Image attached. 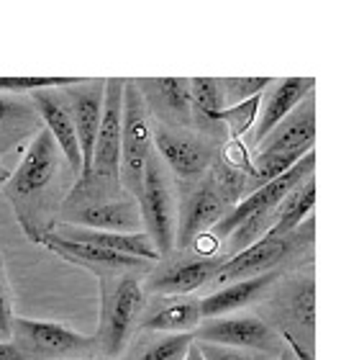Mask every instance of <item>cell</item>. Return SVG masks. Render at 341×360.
<instances>
[{"label":"cell","mask_w":341,"mask_h":360,"mask_svg":"<svg viewBox=\"0 0 341 360\" xmlns=\"http://www.w3.org/2000/svg\"><path fill=\"white\" fill-rule=\"evenodd\" d=\"M77 186V178L62 158L60 147L44 127L26 144L21 162L3 186V193L11 201L13 217L21 226L23 237L34 245H41L54 229L60 211Z\"/></svg>","instance_id":"cell-1"},{"label":"cell","mask_w":341,"mask_h":360,"mask_svg":"<svg viewBox=\"0 0 341 360\" xmlns=\"http://www.w3.org/2000/svg\"><path fill=\"white\" fill-rule=\"evenodd\" d=\"M144 276L136 273H111L98 276L100 291V314H98V332L93 335L98 355L116 360L126 353L134 335H139V324L147 311V293H144Z\"/></svg>","instance_id":"cell-2"},{"label":"cell","mask_w":341,"mask_h":360,"mask_svg":"<svg viewBox=\"0 0 341 360\" xmlns=\"http://www.w3.org/2000/svg\"><path fill=\"white\" fill-rule=\"evenodd\" d=\"M172 183L175 178L152 150L144 165V178H141L136 201H139L144 234L156 250L159 260L175 255V248H178V193Z\"/></svg>","instance_id":"cell-3"},{"label":"cell","mask_w":341,"mask_h":360,"mask_svg":"<svg viewBox=\"0 0 341 360\" xmlns=\"http://www.w3.org/2000/svg\"><path fill=\"white\" fill-rule=\"evenodd\" d=\"M11 342L26 360H95L98 347L90 335L72 330L67 324L13 316Z\"/></svg>","instance_id":"cell-4"},{"label":"cell","mask_w":341,"mask_h":360,"mask_svg":"<svg viewBox=\"0 0 341 360\" xmlns=\"http://www.w3.org/2000/svg\"><path fill=\"white\" fill-rule=\"evenodd\" d=\"M152 155V116L144 103L136 80H123V108H121V188L136 198L141 191L144 165Z\"/></svg>","instance_id":"cell-5"},{"label":"cell","mask_w":341,"mask_h":360,"mask_svg":"<svg viewBox=\"0 0 341 360\" xmlns=\"http://www.w3.org/2000/svg\"><path fill=\"white\" fill-rule=\"evenodd\" d=\"M152 150L162 165L170 170V175L180 183L198 180L210 170L215 160V152L210 142L201 131L182 127H170L156 121L152 127Z\"/></svg>","instance_id":"cell-6"},{"label":"cell","mask_w":341,"mask_h":360,"mask_svg":"<svg viewBox=\"0 0 341 360\" xmlns=\"http://www.w3.org/2000/svg\"><path fill=\"white\" fill-rule=\"evenodd\" d=\"M313 219H305L303 224L293 229L290 234H280V237H265V240L254 242L252 248L241 250L234 257H229L221 265L218 276H215V285H226L234 281H244V278L262 276V273H272L288 260L295 250L303 248V242L311 245L313 242Z\"/></svg>","instance_id":"cell-7"},{"label":"cell","mask_w":341,"mask_h":360,"mask_svg":"<svg viewBox=\"0 0 341 360\" xmlns=\"http://www.w3.org/2000/svg\"><path fill=\"white\" fill-rule=\"evenodd\" d=\"M60 224L98 229V232H141L139 201L126 191H119L105 198H77L67 195L60 211Z\"/></svg>","instance_id":"cell-8"},{"label":"cell","mask_w":341,"mask_h":360,"mask_svg":"<svg viewBox=\"0 0 341 360\" xmlns=\"http://www.w3.org/2000/svg\"><path fill=\"white\" fill-rule=\"evenodd\" d=\"M195 342H210V345L234 347L246 353H269L272 358L285 347L267 319L244 314V311L203 319L201 327L195 330Z\"/></svg>","instance_id":"cell-9"},{"label":"cell","mask_w":341,"mask_h":360,"mask_svg":"<svg viewBox=\"0 0 341 360\" xmlns=\"http://www.w3.org/2000/svg\"><path fill=\"white\" fill-rule=\"evenodd\" d=\"M313 173H316V150L303 155V158L297 160L290 170H285L280 178L269 180L267 186L257 188L254 193L241 198V201H239L236 206L218 221V224L210 226V232H206V234L208 237H213L218 245H223V240H226L244 219L257 217V214H267V211H277V206L288 198V193H293V191H295L305 178H311Z\"/></svg>","instance_id":"cell-10"},{"label":"cell","mask_w":341,"mask_h":360,"mask_svg":"<svg viewBox=\"0 0 341 360\" xmlns=\"http://www.w3.org/2000/svg\"><path fill=\"white\" fill-rule=\"evenodd\" d=\"M231 206L223 201L221 191L215 188L210 173L203 178L190 180V183H180L178 191V250H190L201 234L210 232V226H215Z\"/></svg>","instance_id":"cell-11"},{"label":"cell","mask_w":341,"mask_h":360,"mask_svg":"<svg viewBox=\"0 0 341 360\" xmlns=\"http://www.w3.org/2000/svg\"><path fill=\"white\" fill-rule=\"evenodd\" d=\"M226 263L221 255H170L156 260L147 276L141 278L144 293H154L159 299H175V296H190L193 291L203 288L206 283L215 281L221 265Z\"/></svg>","instance_id":"cell-12"},{"label":"cell","mask_w":341,"mask_h":360,"mask_svg":"<svg viewBox=\"0 0 341 360\" xmlns=\"http://www.w3.org/2000/svg\"><path fill=\"white\" fill-rule=\"evenodd\" d=\"M274 332L280 338H290L300 345L313 347L316 335V283L313 276H295L288 288L277 291L274 296Z\"/></svg>","instance_id":"cell-13"},{"label":"cell","mask_w":341,"mask_h":360,"mask_svg":"<svg viewBox=\"0 0 341 360\" xmlns=\"http://www.w3.org/2000/svg\"><path fill=\"white\" fill-rule=\"evenodd\" d=\"M67 96L69 111L74 121V134L80 144L82 158V178H88L93 167V150H95V136L100 129V116H103V98H105V80H69L62 85Z\"/></svg>","instance_id":"cell-14"},{"label":"cell","mask_w":341,"mask_h":360,"mask_svg":"<svg viewBox=\"0 0 341 360\" xmlns=\"http://www.w3.org/2000/svg\"><path fill=\"white\" fill-rule=\"evenodd\" d=\"M67 85V83H65ZM29 103L34 105V111L39 113L41 119V127L52 134V139L60 147L62 158L67 160L69 170L77 180L82 175V158H80V144H77V134H74V121L72 111H69L67 96L62 85H54V88H41L29 93Z\"/></svg>","instance_id":"cell-15"},{"label":"cell","mask_w":341,"mask_h":360,"mask_svg":"<svg viewBox=\"0 0 341 360\" xmlns=\"http://www.w3.org/2000/svg\"><path fill=\"white\" fill-rule=\"evenodd\" d=\"M46 250H52L54 255L67 260V263L77 265V268L88 270L93 276H111V273H136V276H147L152 265L147 260H139V257H128L119 255V252H111V250L103 248H93V245H77V242L62 240L54 232H49L41 242Z\"/></svg>","instance_id":"cell-16"},{"label":"cell","mask_w":341,"mask_h":360,"mask_svg":"<svg viewBox=\"0 0 341 360\" xmlns=\"http://www.w3.org/2000/svg\"><path fill=\"white\" fill-rule=\"evenodd\" d=\"M311 150H316V98H313V93L297 105L295 111H290L257 144V152H293V155H305V152Z\"/></svg>","instance_id":"cell-17"},{"label":"cell","mask_w":341,"mask_h":360,"mask_svg":"<svg viewBox=\"0 0 341 360\" xmlns=\"http://www.w3.org/2000/svg\"><path fill=\"white\" fill-rule=\"evenodd\" d=\"M316 90V80L313 77H288V80H269V85L262 93V111L257 119V129H254L252 142L260 144L265 136L280 124L290 111H295L297 105L303 103L305 98Z\"/></svg>","instance_id":"cell-18"},{"label":"cell","mask_w":341,"mask_h":360,"mask_svg":"<svg viewBox=\"0 0 341 360\" xmlns=\"http://www.w3.org/2000/svg\"><path fill=\"white\" fill-rule=\"evenodd\" d=\"M277 283H280V270L226 283L223 288H218V291H213L210 296L201 299V316L203 319H213V316H226V314L244 311L246 307H252L254 301L269 296V293L277 288Z\"/></svg>","instance_id":"cell-19"},{"label":"cell","mask_w":341,"mask_h":360,"mask_svg":"<svg viewBox=\"0 0 341 360\" xmlns=\"http://www.w3.org/2000/svg\"><path fill=\"white\" fill-rule=\"evenodd\" d=\"M139 90L147 108L159 116L162 124L190 129L193 124V98H190V80H139Z\"/></svg>","instance_id":"cell-20"},{"label":"cell","mask_w":341,"mask_h":360,"mask_svg":"<svg viewBox=\"0 0 341 360\" xmlns=\"http://www.w3.org/2000/svg\"><path fill=\"white\" fill-rule=\"evenodd\" d=\"M41 129V119L26 96L0 93V162L18 152L34 139Z\"/></svg>","instance_id":"cell-21"},{"label":"cell","mask_w":341,"mask_h":360,"mask_svg":"<svg viewBox=\"0 0 341 360\" xmlns=\"http://www.w3.org/2000/svg\"><path fill=\"white\" fill-rule=\"evenodd\" d=\"M57 237L69 242H77V245H93V248H103L111 250V252H119V255L128 257H139V260H147V263H156L159 255L156 250L152 248V242L144 232H98V229H82V226L72 224H54L52 229Z\"/></svg>","instance_id":"cell-22"},{"label":"cell","mask_w":341,"mask_h":360,"mask_svg":"<svg viewBox=\"0 0 341 360\" xmlns=\"http://www.w3.org/2000/svg\"><path fill=\"white\" fill-rule=\"evenodd\" d=\"M201 322V299L175 296V299H164L156 309L144 311L139 330L164 332V335H195Z\"/></svg>","instance_id":"cell-23"},{"label":"cell","mask_w":341,"mask_h":360,"mask_svg":"<svg viewBox=\"0 0 341 360\" xmlns=\"http://www.w3.org/2000/svg\"><path fill=\"white\" fill-rule=\"evenodd\" d=\"M195 335H164V332H141L131 340L126 360H185L193 347Z\"/></svg>","instance_id":"cell-24"},{"label":"cell","mask_w":341,"mask_h":360,"mask_svg":"<svg viewBox=\"0 0 341 360\" xmlns=\"http://www.w3.org/2000/svg\"><path fill=\"white\" fill-rule=\"evenodd\" d=\"M313 203H316V175L305 178L300 186L288 193V198L277 206V214H274V224L269 229V237H280V234H290L293 229L303 224L305 219L311 217Z\"/></svg>","instance_id":"cell-25"},{"label":"cell","mask_w":341,"mask_h":360,"mask_svg":"<svg viewBox=\"0 0 341 360\" xmlns=\"http://www.w3.org/2000/svg\"><path fill=\"white\" fill-rule=\"evenodd\" d=\"M190 98H193V121H201L203 129L215 127L218 134H223L218 127V116L226 111L221 96V83L210 77H198L190 80Z\"/></svg>","instance_id":"cell-26"},{"label":"cell","mask_w":341,"mask_h":360,"mask_svg":"<svg viewBox=\"0 0 341 360\" xmlns=\"http://www.w3.org/2000/svg\"><path fill=\"white\" fill-rule=\"evenodd\" d=\"M257 111H260V96L249 98V101H244V103H239V105L226 108V111L218 116V127H221V131L223 129H229V136L236 142L244 131L252 129V124L257 121Z\"/></svg>","instance_id":"cell-27"},{"label":"cell","mask_w":341,"mask_h":360,"mask_svg":"<svg viewBox=\"0 0 341 360\" xmlns=\"http://www.w3.org/2000/svg\"><path fill=\"white\" fill-rule=\"evenodd\" d=\"M221 83V96H223V105L231 108V105H239L249 101V98H257L265 93V88L269 85V77H246V80H218Z\"/></svg>","instance_id":"cell-28"},{"label":"cell","mask_w":341,"mask_h":360,"mask_svg":"<svg viewBox=\"0 0 341 360\" xmlns=\"http://www.w3.org/2000/svg\"><path fill=\"white\" fill-rule=\"evenodd\" d=\"M13 316V285L8 281L6 260H3V252H0V340H11Z\"/></svg>","instance_id":"cell-29"},{"label":"cell","mask_w":341,"mask_h":360,"mask_svg":"<svg viewBox=\"0 0 341 360\" xmlns=\"http://www.w3.org/2000/svg\"><path fill=\"white\" fill-rule=\"evenodd\" d=\"M195 345H198V350H201L203 360H254L252 353H246V350L210 345V342H195Z\"/></svg>","instance_id":"cell-30"},{"label":"cell","mask_w":341,"mask_h":360,"mask_svg":"<svg viewBox=\"0 0 341 360\" xmlns=\"http://www.w3.org/2000/svg\"><path fill=\"white\" fill-rule=\"evenodd\" d=\"M0 360H26L11 340H0Z\"/></svg>","instance_id":"cell-31"},{"label":"cell","mask_w":341,"mask_h":360,"mask_svg":"<svg viewBox=\"0 0 341 360\" xmlns=\"http://www.w3.org/2000/svg\"><path fill=\"white\" fill-rule=\"evenodd\" d=\"M185 360H203V355H201V350H198V345L193 342V347L187 350V355H185Z\"/></svg>","instance_id":"cell-32"},{"label":"cell","mask_w":341,"mask_h":360,"mask_svg":"<svg viewBox=\"0 0 341 360\" xmlns=\"http://www.w3.org/2000/svg\"><path fill=\"white\" fill-rule=\"evenodd\" d=\"M272 360H295V355L290 353V347H282L280 353L274 355V358H272Z\"/></svg>","instance_id":"cell-33"},{"label":"cell","mask_w":341,"mask_h":360,"mask_svg":"<svg viewBox=\"0 0 341 360\" xmlns=\"http://www.w3.org/2000/svg\"><path fill=\"white\" fill-rule=\"evenodd\" d=\"M8 178H11V170H8V167L0 162V191H3V186H6Z\"/></svg>","instance_id":"cell-34"}]
</instances>
